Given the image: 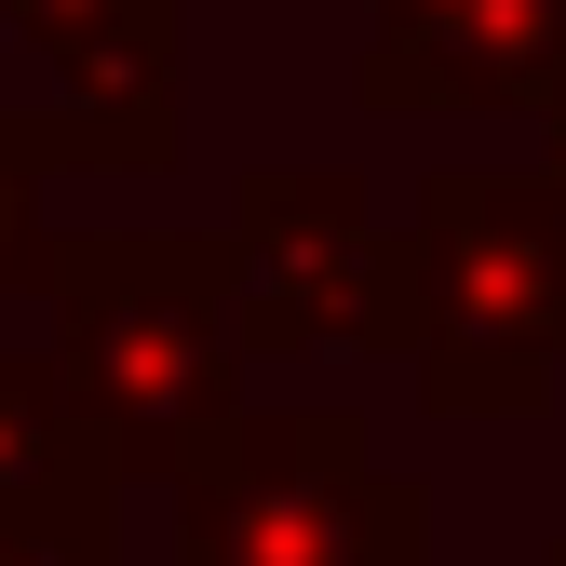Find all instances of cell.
Wrapping results in <instances>:
<instances>
[{"instance_id":"obj_1","label":"cell","mask_w":566,"mask_h":566,"mask_svg":"<svg viewBox=\"0 0 566 566\" xmlns=\"http://www.w3.org/2000/svg\"><path fill=\"white\" fill-rule=\"evenodd\" d=\"M54 297V378L67 418L108 472V500H163L202 432L243 405V311H230V243L217 230H54L41 243Z\"/></svg>"},{"instance_id":"obj_2","label":"cell","mask_w":566,"mask_h":566,"mask_svg":"<svg viewBox=\"0 0 566 566\" xmlns=\"http://www.w3.org/2000/svg\"><path fill=\"white\" fill-rule=\"evenodd\" d=\"M418 283V405L432 418H526L566 378V189L539 163H446L405 217Z\"/></svg>"},{"instance_id":"obj_3","label":"cell","mask_w":566,"mask_h":566,"mask_svg":"<svg viewBox=\"0 0 566 566\" xmlns=\"http://www.w3.org/2000/svg\"><path fill=\"white\" fill-rule=\"evenodd\" d=\"M176 566H432V485L378 472L365 405H230L176 459Z\"/></svg>"},{"instance_id":"obj_4","label":"cell","mask_w":566,"mask_h":566,"mask_svg":"<svg viewBox=\"0 0 566 566\" xmlns=\"http://www.w3.org/2000/svg\"><path fill=\"white\" fill-rule=\"evenodd\" d=\"M230 311L256 365H405L418 337V283H405V230L365 202L350 163H256L230 189Z\"/></svg>"},{"instance_id":"obj_5","label":"cell","mask_w":566,"mask_h":566,"mask_svg":"<svg viewBox=\"0 0 566 566\" xmlns=\"http://www.w3.org/2000/svg\"><path fill=\"white\" fill-rule=\"evenodd\" d=\"M176 14L189 0H0V28H14L41 67H54V163L67 176H163L176 163Z\"/></svg>"},{"instance_id":"obj_6","label":"cell","mask_w":566,"mask_h":566,"mask_svg":"<svg viewBox=\"0 0 566 566\" xmlns=\"http://www.w3.org/2000/svg\"><path fill=\"white\" fill-rule=\"evenodd\" d=\"M350 95L378 122H446V108H566V0H378Z\"/></svg>"},{"instance_id":"obj_7","label":"cell","mask_w":566,"mask_h":566,"mask_svg":"<svg viewBox=\"0 0 566 566\" xmlns=\"http://www.w3.org/2000/svg\"><path fill=\"white\" fill-rule=\"evenodd\" d=\"M67 485H95V500H108L82 418H67L54 350H0V500H67Z\"/></svg>"},{"instance_id":"obj_8","label":"cell","mask_w":566,"mask_h":566,"mask_svg":"<svg viewBox=\"0 0 566 566\" xmlns=\"http://www.w3.org/2000/svg\"><path fill=\"white\" fill-rule=\"evenodd\" d=\"M54 122L14 108V82H0V283H41V243H54Z\"/></svg>"},{"instance_id":"obj_9","label":"cell","mask_w":566,"mask_h":566,"mask_svg":"<svg viewBox=\"0 0 566 566\" xmlns=\"http://www.w3.org/2000/svg\"><path fill=\"white\" fill-rule=\"evenodd\" d=\"M0 566H122V500H0Z\"/></svg>"},{"instance_id":"obj_10","label":"cell","mask_w":566,"mask_h":566,"mask_svg":"<svg viewBox=\"0 0 566 566\" xmlns=\"http://www.w3.org/2000/svg\"><path fill=\"white\" fill-rule=\"evenodd\" d=\"M539 176L566 189V108H539Z\"/></svg>"},{"instance_id":"obj_11","label":"cell","mask_w":566,"mask_h":566,"mask_svg":"<svg viewBox=\"0 0 566 566\" xmlns=\"http://www.w3.org/2000/svg\"><path fill=\"white\" fill-rule=\"evenodd\" d=\"M539 566H566V539H553V553H539Z\"/></svg>"}]
</instances>
